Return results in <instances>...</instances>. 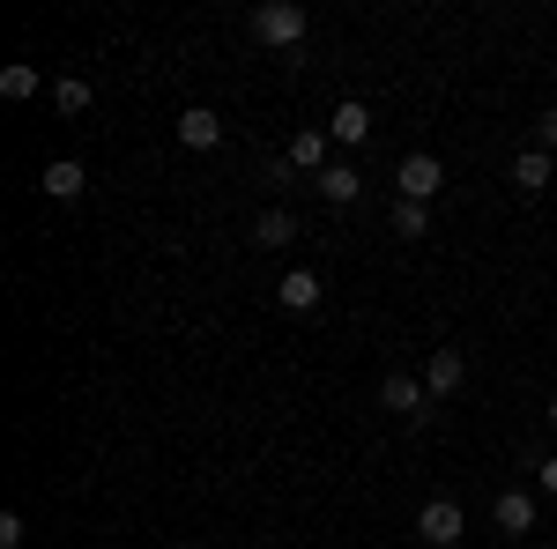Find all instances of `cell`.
<instances>
[{"label": "cell", "instance_id": "obj_3", "mask_svg": "<svg viewBox=\"0 0 557 549\" xmlns=\"http://www.w3.org/2000/svg\"><path fill=\"white\" fill-rule=\"evenodd\" d=\"M417 535H424V549H454L461 542V506H454V498H431V506L417 512Z\"/></svg>", "mask_w": 557, "mask_h": 549}, {"label": "cell", "instance_id": "obj_1", "mask_svg": "<svg viewBox=\"0 0 557 549\" xmlns=\"http://www.w3.org/2000/svg\"><path fill=\"white\" fill-rule=\"evenodd\" d=\"M305 30H312V15H305L298 0H260V8H253V38L275 45V52L305 45Z\"/></svg>", "mask_w": 557, "mask_h": 549}, {"label": "cell", "instance_id": "obj_20", "mask_svg": "<svg viewBox=\"0 0 557 549\" xmlns=\"http://www.w3.org/2000/svg\"><path fill=\"white\" fill-rule=\"evenodd\" d=\"M535 490H543V498H557V453H550V461H535Z\"/></svg>", "mask_w": 557, "mask_h": 549}, {"label": "cell", "instance_id": "obj_18", "mask_svg": "<svg viewBox=\"0 0 557 549\" xmlns=\"http://www.w3.org/2000/svg\"><path fill=\"white\" fill-rule=\"evenodd\" d=\"M0 549H23V512H0Z\"/></svg>", "mask_w": 557, "mask_h": 549}, {"label": "cell", "instance_id": "obj_19", "mask_svg": "<svg viewBox=\"0 0 557 549\" xmlns=\"http://www.w3.org/2000/svg\"><path fill=\"white\" fill-rule=\"evenodd\" d=\"M535 149H557V104L543 112V120H535Z\"/></svg>", "mask_w": 557, "mask_h": 549}, {"label": "cell", "instance_id": "obj_5", "mask_svg": "<svg viewBox=\"0 0 557 549\" xmlns=\"http://www.w3.org/2000/svg\"><path fill=\"white\" fill-rule=\"evenodd\" d=\"M491 520H498V535H528L535 527V490H498L491 498Z\"/></svg>", "mask_w": 557, "mask_h": 549}, {"label": "cell", "instance_id": "obj_17", "mask_svg": "<svg viewBox=\"0 0 557 549\" xmlns=\"http://www.w3.org/2000/svg\"><path fill=\"white\" fill-rule=\"evenodd\" d=\"M52 104H60L67 120H75V112H89V83H83V75H60V83H52Z\"/></svg>", "mask_w": 557, "mask_h": 549}, {"label": "cell", "instance_id": "obj_4", "mask_svg": "<svg viewBox=\"0 0 557 549\" xmlns=\"http://www.w3.org/2000/svg\"><path fill=\"white\" fill-rule=\"evenodd\" d=\"M401 201H431L438 186H446V171H438V157H401Z\"/></svg>", "mask_w": 557, "mask_h": 549}, {"label": "cell", "instance_id": "obj_2", "mask_svg": "<svg viewBox=\"0 0 557 549\" xmlns=\"http://www.w3.org/2000/svg\"><path fill=\"white\" fill-rule=\"evenodd\" d=\"M380 401L394 409V416L424 423V409H431V386H424V372H386V379H380Z\"/></svg>", "mask_w": 557, "mask_h": 549}, {"label": "cell", "instance_id": "obj_14", "mask_svg": "<svg viewBox=\"0 0 557 549\" xmlns=\"http://www.w3.org/2000/svg\"><path fill=\"white\" fill-rule=\"evenodd\" d=\"M513 186L520 194H543V186H550V149H520L513 157Z\"/></svg>", "mask_w": 557, "mask_h": 549}, {"label": "cell", "instance_id": "obj_13", "mask_svg": "<svg viewBox=\"0 0 557 549\" xmlns=\"http://www.w3.org/2000/svg\"><path fill=\"white\" fill-rule=\"evenodd\" d=\"M461 372H469V364H461V349H438V357L424 364V386H431V401H438V394H454V386H461Z\"/></svg>", "mask_w": 557, "mask_h": 549}, {"label": "cell", "instance_id": "obj_8", "mask_svg": "<svg viewBox=\"0 0 557 549\" xmlns=\"http://www.w3.org/2000/svg\"><path fill=\"white\" fill-rule=\"evenodd\" d=\"M312 186H320V201H335V209H349V201L364 194V171H357V164H327L320 178H312Z\"/></svg>", "mask_w": 557, "mask_h": 549}, {"label": "cell", "instance_id": "obj_9", "mask_svg": "<svg viewBox=\"0 0 557 549\" xmlns=\"http://www.w3.org/2000/svg\"><path fill=\"white\" fill-rule=\"evenodd\" d=\"M275 304H283V312H312V304H320V275H312V267H290V275L275 283Z\"/></svg>", "mask_w": 557, "mask_h": 549}, {"label": "cell", "instance_id": "obj_15", "mask_svg": "<svg viewBox=\"0 0 557 549\" xmlns=\"http://www.w3.org/2000/svg\"><path fill=\"white\" fill-rule=\"evenodd\" d=\"M0 97H8V104H23V97H38V67H30V60H15V67H0Z\"/></svg>", "mask_w": 557, "mask_h": 549}, {"label": "cell", "instance_id": "obj_7", "mask_svg": "<svg viewBox=\"0 0 557 549\" xmlns=\"http://www.w3.org/2000/svg\"><path fill=\"white\" fill-rule=\"evenodd\" d=\"M298 238H305V230H298V215H290V209H268L253 223V246H260V253H283V246H298Z\"/></svg>", "mask_w": 557, "mask_h": 549}, {"label": "cell", "instance_id": "obj_21", "mask_svg": "<svg viewBox=\"0 0 557 549\" xmlns=\"http://www.w3.org/2000/svg\"><path fill=\"white\" fill-rule=\"evenodd\" d=\"M550 423H557V394H550Z\"/></svg>", "mask_w": 557, "mask_h": 549}, {"label": "cell", "instance_id": "obj_10", "mask_svg": "<svg viewBox=\"0 0 557 549\" xmlns=\"http://www.w3.org/2000/svg\"><path fill=\"white\" fill-rule=\"evenodd\" d=\"M327 134H335L343 149H357V141H372V112H364L357 97H343V104H335V120H327Z\"/></svg>", "mask_w": 557, "mask_h": 549}, {"label": "cell", "instance_id": "obj_11", "mask_svg": "<svg viewBox=\"0 0 557 549\" xmlns=\"http://www.w3.org/2000/svg\"><path fill=\"white\" fill-rule=\"evenodd\" d=\"M83 186H89V171L75 164V157H52V164H45V194H52V201H83Z\"/></svg>", "mask_w": 557, "mask_h": 549}, {"label": "cell", "instance_id": "obj_12", "mask_svg": "<svg viewBox=\"0 0 557 549\" xmlns=\"http://www.w3.org/2000/svg\"><path fill=\"white\" fill-rule=\"evenodd\" d=\"M178 141L186 149H215L223 141V120H215L209 104H194V112H178Z\"/></svg>", "mask_w": 557, "mask_h": 549}, {"label": "cell", "instance_id": "obj_6", "mask_svg": "<svg viewBox=\"0 0 557 549\" xmlns=\"http://www.w3.org/2000/svg\"><path fill=\"white\" fill-rule=\"evenodd\" d=\"M327 141H335L327 127H305V134H290L283 164H290V171H312V178H320V171H327Z\"/></svg>", "mask_w": 557, "mask_h": 549}, {"label": "cell", "instance_id": "obj_16", "mask_svg": "<svg viewBox=\"0 0 557 549\" xmlns=\"http://www.w3.org/2000/svg\"><path fill=\"white\" fill-rule=\"evenodd\" d=\"M394 230H401V238H424V230H431V209H424V201H401V194H394Z\"/></svg>", "mask_w": 557, "mask_h": 549}]
</instances>
